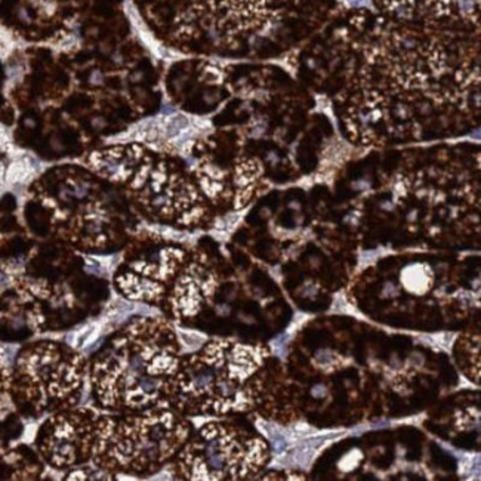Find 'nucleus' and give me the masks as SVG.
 Segmentation results:
<instances>
[{"label": "nucleus", "instance_id": "obj_1", "mask_svg": "<svg viewBox=\"0 0 481 481\" xmlns=\"http://www.w3.org/2000/svg\"><path fill=\"white\" fill-rule=\"evenodd\" d=\"M139 148H113L109 152L95 153L92 156V165L104 177L112 179H125L129 177L134 162L139 157Z\"/></svg>", "mask_w": 481, "mask_h": 481}, {"label": "nucleus", "instance_id": "obj_2", "mask_svg": "<svg viewBox=\"0 0 481 481\" xmlns=\"http://www.w3.org/2000/svg\"><path fill=\"white\" fill-rule=\"evenodd\" d=\"M30 172V168L26 162H15L8 170L9 182H20L27 178V175Z\"/></svg>", "mask_w": 481, "mask_h": 481}]
</instances>
